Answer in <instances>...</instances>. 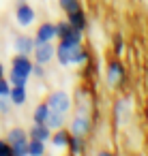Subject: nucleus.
Wrapping results in <instances>:
<instances>
[{"label":"nucleus","instance_id":"1","mask_svg":"<svg viewBox=\"0 0 148 156\" xmlns=\"http://www.w3.org/2000/svg\"><path fill=\"white\" fill-rule=\"evenodd\" d=\"M32 73V60L26 54H17L11 60V71H9V83L11 86H26Z\"/></svg>","mask_w":148,"mask_h":156},{"label":"nucleus","instance_id":"2","mask_svg":"<svg viewBox=\"0 0 148 156\" xmlns=\"http://www.w3.org/2000/svg\"><path fill=\"white\" fill-rule=\"evenodd\" d=\"M90 128H92V124H90V118H88V107L82 105L80 111L73 115V120H71V124H69V133H71V135L86 137V135L90 133Z\"/></svg>","mask_w":148,"mask_h":156},{"label":"nucleus","instance_id":"3","mask_svg":"<svg viewBox=\"0 0 148 156\" xmlns=\"http://www.w3.org/2000/svg\"><path fill=\"white\" fill-rule=\"evenodd\" d=\"M45 103L50 105L52 111H58V113H65V115H67V113L71 111V107H73V101H71L69 92H65V90H56V92H52V94L47 96Z\"/></svg>","mask_w":148,"mask_h":156},{"label":"nucleus","instance_id":"4","mask_svg":"<svg viewBox=\"0 0 148 156\" xmlns=\"http://www.w3.org/2000/svg\"><path fill=\"white\" fill-rule=\"evenodd\" d=\"M80 47H82V43H80V45H69V43L58 41V45H56V56H54V58L58 60L60 66H71V64L75 62V56H77Z\"/></svg>","mask_w":148,"mask_h":156},{"label":"nucleus","instance_id":"5","mask_svg":"<svg viewBox=\"0 0 148 156\" xmlns=\"http://www.w3.org/2000/svg\"><path fill=\"white\" fill-rule=\"evenodd\" d=\"M35 20H37V11L26 2V0H20V5L15 7V22H17V26L28 28V26L35 24Z\"/></svg>","mask_w":148,"mask_h":156},{"label":"nucleus","instance_id":"6","mask_svg":"<svg viewBox=\"0 0 148 156\" xmlns=\"http://www.w3.org/2000/svg\"><path fill=\"white\" fill-rule=\"evenodd\" d=\"M32 54H35V62L50 64L54 60V56H56V47H54V43H35Z\"/></svg>","mask_w":148,"mask_h":156},{"label":"nucleus","instance_id":"7","mask_svg":"<svg viewBox=\"0 0 148 156\" xmlns=\"http://www.w3.org/2000/svg\"><path fill=\"white\" fill-rule=\"evenodd\" d=\"M56 39V24L43 22L35 32V43H54Z\"/></svg>","mask_w":148,"mask_h":156},{"label":"nucleus","instance_id":"8","mask_svg":"<svg viewBox=\"0 0 148 156\" xmlns=\"http://www.w3.org/2000/svg\"><path fill=\"white\" fill-rule=\"evenodd\" d=\"M122 81H124V66H122L118 60L109 62V64H107V83H109V86H118V83H122Z\"/></svg>","mask_w":148,"mask_h":156},{"label":"nucleus","instance_id":"9","mask_svg":"<svg viewBox=\"0 0 148 156\" xmlns=\"http://www.w3.org/2000/svg\"><path fill=\"white\" fill-rule=\"evenodd\" d=\"M13 47H15L17 54H26V56H30L32 49H35V37H28V34H20V37H15Z\"/></svg>","mask_w":148,"mask_h":156},{"label":"nucleus","instance_id":"10","mask_svg":"<svg viewBox=\"0 0 148 156\" xmlns=\"http://www.w3.org/2000/svg\"><path fill=\"white\" fill-rule=\"evenodd\" d=\"M67 22L71 24V28H77V30H82V32L88 28V17H86L84 9H77V11L67 13Z\"/></svg>","mask_w":148,"mask_h":156},{"label":"nucleus","instance_id":"11","mask_svg":"<svg viewBox=\"0 0 148 156\" xmlns=\"http://www.w3.org/2000/svg\"><path fill=\"white\" fill-rule=\"evenodd\" d=\"M52 137V128L47 124H39V122H32L30 130H28V139H39V141H50Z\"/></svg>","mask_w":148,"mask_h":156},{"label":"nucleus","instance_id":"12","mask_svg":"<svg viewBox=\"0 0 148 156\" xmlns=\"http://www.w3.org/2000/svg\"><path fill=\"white\" fill-rule=\"evenodd\" d=\"M26 98H28L26 86H11V90H9V101H11V105L22 107V105L26 103Z\"/></svg>","mask_w":148,"mask_h":156},{"label":"nucleus","instance_id":"13","mask_svg":"<svg viewBox=\"0 0 148 156\" xmlns=\"http://www.w3.org/2000/svg\"><path fill=\"white\" fill-rule=\"evenodd\" d=\"M69 130H65V126L62 128H56L54 133H52V137H50V141H52V145L54 147H67V141H69Z\"/></svg>","mask_w":148,"mask_h":156},{"label":"nucleus","instance_id":"14","mask_svg":"<svg viewBox=\"0 0 148 156\" xmlns=\"http://www.w3.org/2000/svg\"><path fill=\"white\" fill-rule=\"evenodd\" d=\"M65 120H67V115H65V113H58V111H52V109H50L45 124H47L52 130H56V128H62V126H65Z\"/></svg>","mask_w":148,"mask_h":156},{"label":"nucleus","instance_id":"15","mask_svg":"<svg viewBox=\"0 0 148 156\" xmlns=\"http://www.w3.org/2000/svg\"><path fill=\"white\" fill-rule=\"evenodd\" d=\"M28 139V130H24L22 126H15L7 133V143L13 145V143H20V141H26Z\"/></svg>","mask_w":148,"mask_h":156},{"label":"nucleus","instance_id":"16","mask_svg":"<svg viewBox=\"0 0 148 156\" xmlns=\"http://www.w3.org/2000/svg\"><path fill=\"white\" fill-rule=\"evenodd\" d=\"M67 147L71 150V154H82L84 152V147H86V141H84V137H80V135H69V141H67Z\"/></svg>","mask_w":148,"mask_h":156},{"label":"nucleus","instance_id":"17","mask_svg":"<svg viewBox=\"0 0 148 156\" xmlns=\"http://www.w3.org/2000/svg\"><path fill=\"white\" fill-rule=\"evenodd\" d=\"M26 156H45V141H39V139H28Z\"/></svg>","mask_w":148,"mask_h":156},{"label":"nucleus","instance_id":"18","mask_svg":"<svg viewBox=\"0 0 148 156\" xmlns=\"http://www.w3.org/2000/svg\"><path fill=\"white\" fill-rule=\"evenodd\" d=\"M82 39H84V32H82V30H77V28H69V32H67L62 39H58V41L69 43V45H80Z\"/></svg>","mask_w":148,"mask_h":156},{"label":"nucleus","instance_id":"19","mask_svg":"<svg viewBox=\"0 0 148 156\" xmlns=\"http://www.w3.org/2000/svg\"><path fill=\"white\" fill-rule=\"evenodd\" d=\"M47 113H50V105L47 103H39L32 111V122H39V124H45L47 120Z\"/></svg>","mask_w":148,"mask_h":156},{"label":"nucleus","instance_id":"20","mask_svg":"<svg viewBox=\"0 0 148 156\" xmlns=\"http://www.w3.org/2000/svg\"><path fill=\"white\" fill-rule=\"evenodd\" d=\"M58 7H60L65 13H71V11L82 9V0H58Z\"/></svg>","mask_w":148,"mask_h":156},{"label":"nucleus","instance_id":"21","mask_svg":"<svg viewBox=\"0 0 148 156\" xmlns=\"http://www.w3.org/2000/svg\"><path fill=\"white\" fill-rule=\"evenodd\" d=\"M26 147H28V139L26 141H20V143H13L11 145V152H13V156H26Z\"/></svg>","mask_w":148,"mask_h":156},{"label":"nucleus","instance_id":"22","mask_svg":"<svg viewBox=\"0 0 148 156\" xmlns=\"http://www.w3.org/2000/svg\"><path fill=\"white\" fill-rule=\"evenodd\" d=\"M69 28H71V24L65 20V22H56V39H62L67 32H69Z\"/></svg>","mask_w":148,"mask_h":156},{"label":"nucleus","instance_id":"23","mask_svg":"<svg viewBox=\"0 0 148 156\" xmlns=\"http://www.w3.org/2000/svg\"><path fill=\"white\" fill-rule=\"evenodd\" d=\"M88 58H90V54H88V49L82 45V47H80V51H77V56H75V62H73V64H86V62H88Z\"/></svg>","mask_w":148,"mask_h":156},{"label":"nucleus","instance_id":"24","mask_svg":"<svg viewBox=\"0 0 148 156\" xmlns=\"http://www.w3.org/2000/svg\"><path fill=\"white\" fill-rule=\"evenodd\" d=\"M30 75H35L37 79H43V77H45V64L32 62V73H30Z\"/></svg>","mask_w":148,"mask_h":156},{"label":"nucleus","instance_id":"25","mask_svg":"<svg viewBox=\"0 0 148 156\" xmlns=\"http://www.w3.org/2000/svg\"><path fill=\"white\" fill-rule=\"evenodd\" d=\"M122 51H124V41H122V37H120V34H116V37H114V54H116V56H120Z\"/></svg>","mask_w":148,"mask_h":156},{"label":"nucleus","instance_id":"26","mask_svg":"<svg viewBox=\"0 0 148 156\" xmlns=\"http://www.w3.org/2000/svg\"><path fill=\"white\" fill-rule=\"evenodd\" d=\"M9 90H11V83L7 77H0V96H9Z\"/></svg>","mask_w":148,"mask_h":156},{"label":"nucleus","instance_id":"27","mask_svg":"<svg viewBox=\"0 0 148 156\" xmlns=\"http://www.w3.org/2000/svg\"><path fill=\"white\" fill-rule=\"evenodd\" d=\"M97 156H114V154H112V152H107V150H103V152H99Z\"/></svg>","mask_w":148,"mask_h":156}]
</instances>
